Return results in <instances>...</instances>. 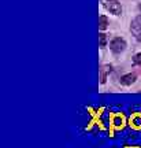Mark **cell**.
Segmentation results:
<instances>
[{"instance_id":"ba28073f","label":"cell","mask_w":141,"mask_h":148,"mask_svg":"<svg viewBox=\"0 0 141 148\" xmlns=\"http://www.w3.org/2000/svg\"><path fill=\"white\" fill-rule=\"evenodd\" d=\"M99 40H100V47L104 48L105 44H107V37H105L104 33H100L99 34Z\"/></svg>"},{"instance_id":"277c9868","label":"cell","mask_w":141,"mask_h":148,"mask_svg":"<svg viewBox=\"0 0 141 148\" xmlns=\"http://www.w3.org/2000/svg\"><path fill=\"white\" fill-rule=\"evenodd\" d=\"M136 79H137L136 74L129 73V74H125V75H122V77H120V84L125 85V86H129V85L134 84V82H136Z\"/></svg>"},{"instance_id":"3957f363","label":"cell","mask_w":141,"mask_h":148,"mask_svg":"<svg viewBox=\"0 0 141 148\" xmlns=\"http://www.w3.org/2000/svg\"><path fill=\"white\" fill-rule=\"evenodd\" d=\"M130 32L137 41H141V15L134 18L130 23Z\"/></svg>"},{"instance_id":"30bf717a","label":"cell","mask_w":141,"mask_h":148,"mask_svg":"<svg viewBox=\"0 0 141 148\" xmlns=\"http://www.w3.org/2000/svg\"><path fill=\"white\" fill-rule=\"evenodd\" d=\"M115 125H116V126L122 125V118H116V119H115Z\"/></svg>"},{"instance_id":"5b68a950","label":"cell","mask_w":141,"mask_h":148,"mask_svg":"<svg viewBox=\"0 0 141 148\" xmlns=\"http://www.w3.org/2000/svg\"><path fill=\"white\" fill-rule=\"evenodd\" d=\"M111 73V66L110 64H104L101 69H100V82L104 84L107 81V75Z\"/></svg>"},{"instance_id":"9c48e42d","label":"cell","mask_w":141,"mask_h":148,"mask_svg":"<svg viewBox=\"0 0 141 148\" xmlns=\"http://www.w3.org/2000/svg\"><path fill=\"white\" fill-rule=\"evenodd\" d=\"M133 63L137 64V66H141V52L136 53L134 58H133Z\"/></svg>"},{"instance_id":"6da1fadb","label":"cell","mask_w":141,"mask_h":148,"mask_svg":"<svg viewBox=\"0 0 141 148\" xmlns=\"http://www.w3.org/2000/svg\"><path fill=\"white\" fill-rule=\"evenodd\" d=\"M101 4L104 5L105 10H108L114 15H120L122 14V5L118 0H100Z\"/></svg>"},{"instance_id":"7a4b0ae2","label":"cell","mask_w":141,"mask_h":148,"mask_svg":"<svg viewBox=\"0 0 141 148\" xmlns=\"http://www.w3.org/2000/svg\"><path fill=\"white\" fill-rule=\"evenodd\" d=\"M110 48L111 51L114 53H120L125 51L126 48V41L123 40V38H120V37H115V38H112L110 42Z\"/></svg>"},{"instance_id":"8992f818","label":"cell","mask_w":141,"mask_h":148,"mask_svg":"<svg viewBox=\"0 0 141 148\" xmlns=\"http://www.w3.org/2000/svg\"><path fill=\"white\" fill-rule=\"evenodd\" d=\"M107 26H108V18L105 15H100L99 16V29L103 32V30L107 29Z\"/></svg>"},{"instance_id":"52a82bcc","label":"cell","mask_w":141,"mask_h":148,"mask_svg":"<svg viewBox=\"0 0 141 148\" xmlns=\"http://www.w3.org/2000/svg\"><path fill=\"white\" fill-rule=\"evenodd\" d=\"M130 122L134 125V127H141V116L140 115H134L130 119Z\"/></svg>"}]
</instances>
